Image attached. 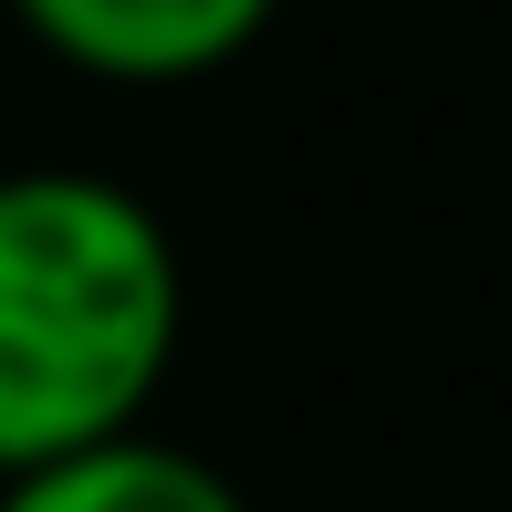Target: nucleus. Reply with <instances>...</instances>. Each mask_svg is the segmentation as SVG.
Segmentation results:
<instances>
[{
  "label": "nucleus",
  "mask_w": 512,
  "mask_h": 512,
  "mask_svg": "<svg viewBox=\"0 0 512 512\" xmlns=\"http://www.w3.org/2000/svg\"><path fill=\"white\" fill-rule=\"evenodd\" d=\"M283 0H11L53 63L95 84H199L272 32Z\"/></svg>",
  "instance_id": "nucleus-2"
},
{
  "label": "nucleus",
  "mask_w": 512,
  "mask_h": 512,
  "mask_svg": "<svg viewBox=\"0 0 512 512\" xmlns=\"http://www.w3.org/2000/svg\"><path fill=\"white\" fill-rule=\"evenodd\" d=\"M178 241L95 168H0V481L147 429L178 366Z\"/></svg>",
  "instance_id": "nucleus-1"
},
{
  "label": "nucleus",
  "mask_w": 512,
  "mask_h": 512,
  "mask_svg": "<svg viewBox=\"0 0 512 512\" xmlns=\"http://www.w3.org/2000/svg\"><path fill=\"white\" fill-rule=\"evenodd\" d=\"M0 512H251L209 471L199 450L178 439H147V429H115L95 450H63L42 471H11L0 481Z\"/></svg>",
  "instance_id": "nucleus-3"
}]
</instances>
